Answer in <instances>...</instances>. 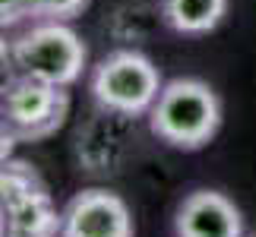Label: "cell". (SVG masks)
<instances>
[{"instance_id":"9","label":"cell","mask_w":256,"mask_h":237,"mask_svg":"<svg viewBox=\"0 0 256 237\" xmlns=\"http://www.w3.org/2000/svg\"><path fill=\"white\" fill-rule=\"evenodd\" d=\"M38 190H48V184L35 171V164L22 162V158H6L0 164V206L4 209L16 206L19 200H26V196H32Z\"/></svg>"},{"instance_id":"10","label":"cell","mask_w":256,"mask_h":237,"mask_svg":"<svg viewBox=\"0 0 256 237\" xmlns=\"http://www.w3.org/2000/svg\"><path fill=\"white\" fill-rule=\"evenodd\" d=\"M32 4V19H51V22H70L82 16L92 0H28Z\"/></svg>"},{"instance_id":"2","label":"cell","mask_w":256,"mask_h":237,"mask_svg":"<svg viewBox=\"0 0 256 237\" xmlns=\"http://www.w3.org/2000/svg\"><path fill=\"white\" fill-rule=\"evenodd\" d=\"M162 88V70L149 54L136 51V48H120V51L104 54L88 76V92H92L95 104L104 114L133 117V120L149 117Z\"/></svg>"},{"instance_id":"6","label":"cell","mask_w":256,"mask_h":237,"mask_svg":"<svg viewBox=\"0 0 256 237\" xmlns=\"http://www.w3.org/2000/svg\"><path fill=\"white\" fill-rule=\"evenodd\" d=\"M174 237H244V212L222 190H190L174 209Z\"/></svg>"},{"instance_id":"1","label":"cell","mask_w":256,"mask_h":237,"mask_svg":"<svg viewBox=\"0 0 256 237\" xmlns=\"http://www.w3.org/2000/svg\"><path fill=\"white\" fill-rule=\"evenodd\" d=\"M224 108L218 92L196 76L168 79L149 111V130L158 142L177 152H200L222 130Z\"/></svg>"},{"instance_id":"8","label":"cell","mask_w":256,"mask_h":237,"mask_svg":"<svg viewBox=\"0 0 256 237\" xmlns=\"http://www.w3.org/2000/svg\"><path fill=\"white\" fill-rule=\"evenodd\" d=\"M228 16V0H162V22L177 35H209Z\"/></svg>"},{"instance_id":"13","label":"cell","mask_w":256,"mask_h":237,"mask_svg":"<svg viewBox=\"0 0 256 237\" xmlns=\"http://www.w3.org/2000/svg\"><path fill=\"white\" fill-rule=\"evenodd\" d=\"M16 142H19V136L13 133V126H10L6 114H4V108H0V164H4L6 158H13Z\"/></svg>"},{"instance_id":"4","label":"cell","mask_w":256,"mask_h":237,"mask_svg":"<svg viewBox=\"0 0 256 237\" xmlns=\"http://www.w3.org/2000/svg\"><path fill=\"white\" fill-rule=\"evenodd\" d=\"M70 92L64 86H51L42 79L16 76L13 86L4 92L0 108H4L13 133L19 142H44L60 130L70 117Z\"/></svg>"},{"instance_id":"15","label":"cell","mask_w":256,"mask_h":237,"mask_svg":"<svg viewBox=\"0 0 256 237\" xmlns=\"http://www.w3.org/2000/svg\"><path fill=\"white\" fill-rule=\"evenodd\" d=\"M244 237H250V234H244Z\"/></svg>"},{"instance_id":"12","label":"cell","mask_w":256,"mask_h":237,"mask_svg":"<svg viewBox=\"0 0 256 237\" xmlns=\"http://www.w3.org/2000/svg\"><path fill=\"white\" fill-rule=\"evenodd\" d=\"M16 76H19V70H16V57H13V42H6V38L0 35V98L13 86Z\"/></svg>"},{"instance_id":"3","label":"cell","mask_w":256,"mask_h":237,"mask_svg":"<svg viewBox=\"0 0 256 237\" xmlns=\"http://www.w3.org/2000/svg\"><path fill=\"white\" fill-rule=\"evenodd\" d=\"M13 57L19 76L42 79L70 88L82 79L88 66V48L73 26L38 19L32 28L13 38Z\"/></svg>"},{"instance_id":"11","label":"cell","mask_w":256,"mask_h":237,"mask_svg":"<svg viewBox=\"0 0 256 237\" xmlns=\"http://www.w3.org/2000/svg\"><path fill=\"white\" fill-rule=\"evenodd\" d=\"M32 19V4L28 0H0V28H13L19 22Z\"/></svg>"},{"instance_id":"5","label":"cell","mask_w":256,"mask_h":237,"mask_svg":"<svg viewBox=\"0 0 256 237\" xmlns=\"http://www.w3.org/2000/svg\"><path fill=\"white\" fill-rule=\"evenodd\" d=\"M60 237H136V222L124 196L88 186L64 206Z\"/></svg>"},{"instance_id":"7","label":"cell","mask_w":256,"mask_h":237,"mask_svg":"<svg viewBox=\"0 0 256 237\" xmlns=\"http://www.w3.org/2000/svg\"><path fill=\"white\" fill-rule=\"evenodd\" d=\"M10 237H60L64 209H57L51 190H38L6 209Z\"/></svg>"},{"instance_id":"14","label":"cell","mask_w":256,"mask_h":237,"mask_svg":"<svg viewBox=\"0 0 256 237\" xmlns=\"http://www.w3.org/2000/svg\"><path fill=\"white\" fill-rule=\"evenodd\" d=\"M0 237H10V224H6V209L0 206Z\"/></svg>"}]
</instances>
